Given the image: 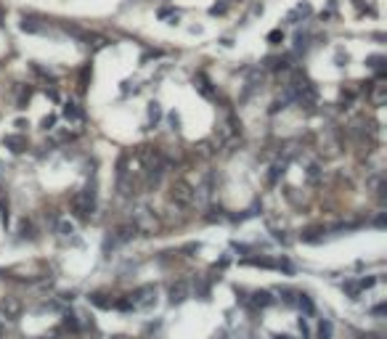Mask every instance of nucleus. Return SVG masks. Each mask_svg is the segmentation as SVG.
<instances>
[{
    "label": "nucleus",
    "mask_w": 387,
    "mask_h": 339,
    "mask_svg": "<svg viewBox=\"0 0 387 339\" xmlns=\"http://www.w3.org/2000/svg\"><path fill=\"white\" fill-rule=\"evenodd\" d=\"M194 199H197V191H194V186L188 181H183V178H178V181H172L170 186V202L175 207H180V210H188V207L194 204Z\"/></svg>",
    "instance_id": "obj_1"
},
{
    "label": "nucleus",
    "mask_w": 387,
    "mask_h": 339,
    "mask_svg": "<svg viewBox=\"0 0 387 339\" xmlns=\"http://www.w3.org/2000/svg\"><path fill=\"white\" fill-rule=\"evenodd\" d=\"M135 233H138V223H119L117 228L109 231V236L104 241V249L109 247H119V244H127V241H133L135 239Z\"/></svg>",
    "instance_id": "obj_2"
},
{
    "label": "nucleus",
    "mask_w": 387,
    "mask_h": 339,
    "mask_svg": "<svg viewBox=\"0 0 387 339\" xmlns=\"http://www.w3.org/2000/svg\"><path fill=\"white\" fill-rule=\"evenodd\" d=\"M156 302V286H141V289H135L130 297H127V305H130V310H146V307H151Z\"/></svg>",
    "instance_id": "obj_3"
},
{
    "label": "nucleus",
    "mask_w": 387,
    "mask_h": 339,
    "mask_svg": "<svg viewBox=\"0 0 387 339\" xmlns=\"http://www.w3.org/2000/svg\"><path fill=\"white\" fill-rule=\"evenodd\" d=\"M93 207H96L93 191H80V194L72 196V212H75L80 220H88L90 212H93Z\"/></svg>",
    "instance_id": "obj_4"
},
{
    "label": "nucleus",
    "mask_w": 387,
    "mask_h": 339,
    "mask_svg": "<svg viewBox=\"0 0 387 339\" xmlns=\"http://www.w3.org/2000/svg\"><path fill=\"white\" fill-rule=\"evenodd\" d=\"M0 310H3V315L8 321H16V318L22 315V302L16 297H3L0 299Z\"/></svg>",
    "instance_id": "obj_5"
},
{
    "label": "nucleus",
    "mask_w": 387,
    "mask_h": 339,
    "mask_svg": "<svg viewBox=\"0 0 387 339\" xmlns=\"http://www.w3.org/2000/svg\"><path fill=\"white\" fill-rule=\"evenodd\" d=\"M186 297H188V286H186V281H178V284H172V286H170V302H172V305H180Z\"/></svg>",
    "instance_id": "obj_6"
},
{
    "label": "nucleus",
    "mask_w": 387,
    "mask_h": 339,
    "mask_svg": "<svg viewBox=\"0 0 387 339\" xmlns=\"http://www.w3.org/2000/svg\"><path fill=\"white\" fill-rule=\"evenodd\" d=\"M3 143H6V148H11L14 154L27 151V138H24V135H6Z\"/></svg>",
    "instance_id": "obj_7"
},
{
    "label": "nucleus",
    "mask_w": 387,
    "mask_h": 339,
    "mask_svg": "<svg viewBox=\"0 0 387 339\" xmlns=\"http://www.w3.org/2000/svg\"><path fill=\"white\" fill-rule=\"evenodd\" d=\"M368 101H371V106H382V103L387 101V85L376 82V85H374V90L368 93Z\"/></svg>",
    "instance_id": "obj_8"
},
{
    "label": "nucleus",
    "mask_w": 387,
    "mask_h": 339,
    "mask_svg": "<svg viewBox=\"0 0 387 339\" xmlns=\"http://www.w3.org/2000/svg\"><path fill=\"white\" fill-rule=\"evenodd\" d=\"M252 305L255 307H268V305H273V297H271V291H255L252 294Z\"/></svg>",
    "instance_id": "obj_9"
},
{
    "label": "nucleus",
    "mask_w": 387,
    "mask_h": 339,
    "mask_svg": "<svg viewBox=\"0 0 387 339\" xmlns=\"http://www.w3.org/2000/svg\"><path fill=\"white\" fill-rule=\"evenodd\" d=\"M22 30L24 32H40L43 24H40V19H35V16H24L22 19Z\"/></svg>",
    "instance_id": "obj_10"
},
{
    "label": "nucleus",
    "mask_w": 387,
    "mask_h": 339,
    "mask_svg": "<svg viewBox=\"0 0 387 339\" xmlns=\"http://www.w3.org/2000/svg\"><path fill=\"white\" fill-rule=\"evenodd\" d=\"M194 82H197V88H199L202 96H205V98H213V88H210V82H207L205 74H197V77H194Z\"/></svg>",
    "instance_id": "obj_11"
},
{
    "label": "nucleus",
    "mask_w": 387,
    "mask_h": 339,
    "mask_svg": "<svg viewBox=\"0 0 387 339\" xmlns=\"http://www.w3.org/2000/svg\"><path fill=\"white\" fill-rule=\"evenodd\" d=\"M64 117L67 119H82V111L77 109V103H67V106H64Z\"/></svg>",
    "instance_id": "obj_12"
},
{
    "label": "nucleus",
    "mask_w": 387,
    "mask_h": 339,
    "mask_svg": "<svg viewBox=\"0 0 387 339\" xmlns=\"http://www.w3.org/2000/svg\"><path fill=\"white\" fill-rule=\"evenodd\" d=\"M297 297H300V299H297V305L305 310V315H313V310H316V307H313V299H310L308 294H297Z\"/></svg>",
    "instance_id": "obj_13"
},
{
    "label": "nucleus",
    "mask_w": 387,
    "mask_h": 339,
    "mask_svg": "<svg viewBox=\"0 0 387 339\" xmlns=\"http://www.w3.org/2000/svg\"><path fill=\"white\" fill-rule=\"evenodd\" d=\"M321 233H324V228H308L305 233H302V241H318Z\"/></svg>",
    "instance_id": "obj_14"
},
{
    "label": "nucleus",
    "mask_w": 387,
    "mask_h": 339,
    "mask_svg": "<svg viewBox=\"0 0 387 339\" xmlns=\"http://www.w3.org/2000/svg\"><path fill=\"white\" fill-rule=\"evenodd\" d=\"M318 339H331V323H329V321H321V326H318Z\"/></svg>",
    "instance_id": "obj_15"
},
{
    "label": "nucleus",
    "mask_w": 387,
    "mask_h": 339,
    "mask_svg": "<svg viewBox=\"0 0 387 339\" xmlns=\"http://www.w3.org/2000/svg\"><path fill=\"white\" fill-rule=\"evenodd\" d=\"M382 64H384L382 56H371V59H368V67H371L374 72H379V74H382Z\"/></svg>",
    "instance_id": "obj_16"
},
{
    "label": "nucleus",
    "mask_w": 387,
    "mask_h": 339,
    "mask_svg": "<svg viewBox=\"0 0 387 339\" xmlns=\"http://www.w3.org/2000/svg\"><path fill=\"white\" fill-rule=\"evenodd\" d=\"M90 302L98 305V307H112V302H109V299H104V294H93V297H90Z\"/></svg>",
    "instance_id": "obj_17"
},
{
    "label": "nucleus",
    "mask_w": 387,
    "mask_h": 339,
    "mask_svg": "<svg viewBox=\"0 0 387 339\" xmlns=\"http://www.w3.org/2000/svg\"><path fill=\"white\" fill-rule=\"evenodd\" d=\"M228 11V3H226V0H223V3H215L213 8H210V14H213V16H220V14H226Z\"/></svg>",
    "instance_id": "obj_18"
},
{
    "label": "nucleus",
    "mask_w": 387,
    "mask_h": 339,
    "mask_svg": "<svg viewBox=\"0 0 387 339\" xmlns=\"http://www.w3.org/2000/svg\"><path fill=\"white\" fill-rule=\"evenodd\" d=\"M56 231L61 233V236H69V233H72V223H67V220H61V223L56 225Z\"/></svg>",
    "instance_id": "obj_19"
},
{
    "label": "nucleus",
    "mask_w": 387,
    "mask_h": 339,
    "mask_svg": "<svg viewBox=\"0 0 387 339\" xmlns=\"http://www.w3.org/2000/svg\"><path fill=\"white\" fill-rule=\"evenodd\" d=\"M19 231H22V239H24V236H30V239H32V223H30V220H22Z\"/></svg>",
    "instance_id": "obj_20"
},
{
    "label": "nucleus",
    "mask_w": 387,
    "mask_h": 339,
    "mask_svg": "<svg viewBox=\"0 0 387 339\" xmlns=\"http://www.w3.org/2000/svg\"><path fill=\"white\" fill-rule=\"evenodd\" d=\"M88 77H90V67H85V69H82V74H80V88L82 90L88 88Z\"/></svg>",
    "instance_id": "obj_21"
},
{
    "label": "nucleus",
    "mask_w": 387,
    "mask_h": 339,
    "mask_svg": "<svg viewBox=\"0 0 387 339\" xmlns=\"http://www.w3.org/2000/svg\"><path fill=\"white\" fill-rule=\"evenodd\" d=\"M281 294H284V302H289V305L294 302V297H297V294H294V291H292V289H284V291H281Z\"/></svg>",
    "instance_id": "obj_22"
},
{
    "label": "nucleus",
    "mask_w": 387,
    "mask_h": 339,
    "mask_svg": "<svg viewBox=\"0 0 387 339\" xmlns=\"http://www.w3.org/2000/svg\"><path fill=\"white\" fill-rule=\"evenodd\" d=\"M268 40H271V43H279V40H284V35H281V30H273V32L268 35Z\"/></svg>",
    "instance_id": "obj_23"
},
{
    "label": "nucleus",
    "mask_w": 387,
    "mask_h": 339,
    "mask_svg": "<svg viewBox=\"0 0 387 339\" xmlns=\"http://www.w3.org/2000/svg\"><path fill=\"white\" fill-rule=\"evenodd\" d=\"M64 323H67L72 331H77V321H75V315H67V321H64Z\"/></svg>",
    "instance_id": "obj_24"
},
{
    "label": "nucleus",
    "mask_w": 387,
    "mask_h": 339,
    "mask_svg": "<svg viewBox=\"0 0 387 339\" xmlns=\"http://www.w3.org/2000/svg\"><path fill=\"white\" fill-rule=\"evenodd\" d=\"M281 173H284V167H279V164H276V167H273V173H271V183H276V178H279Z\"/></svg>",
    "instance_id": "obj_25"
},
{
    "label": "nucleus",
    "mask_w": 387,
    "mask_h": 339,
    "mask_svg": "<svg viewBox=\"0 0 387 339\" xmlns=\"http://www.w3.org/2000/svg\"><path fill=\"white\" fill-rule=\"evenodd\" d=\"M53 122H56V117H45V119H43V127H45V130L53 127Z\"/></svg>",
    "instance_id": "obj_26"
},
{
    "label": "nucleus",
    "mask_w": 387,
    "mask_h": 339,
    "mask_svg": "<svg viewBox=\"0 0 387 339\" xmlns=\"http://www.w3.org/2000/svg\"><path fill=\"white\" fill-rule=\"evenodd\" d=\"M273 339H292V336H287V334H276Z\"/></svg>",
    "instance_id": "obj_27"
},
{
    "label": "nucleus",
    "mask_w": 387,
    "mask_h": 339,
    "mask_svg": "<svg viewBox=\"0 0 387 339\" xmlns=\"http://www.w3.org/2000/svg\"><path fill=\"white\" fill-rule=\"evenodd\" d=\"M3 16H6V11H3V8H0V22H3Z\"/></svg>",
    "instance_id": "obj_28"
}]
</instances>
